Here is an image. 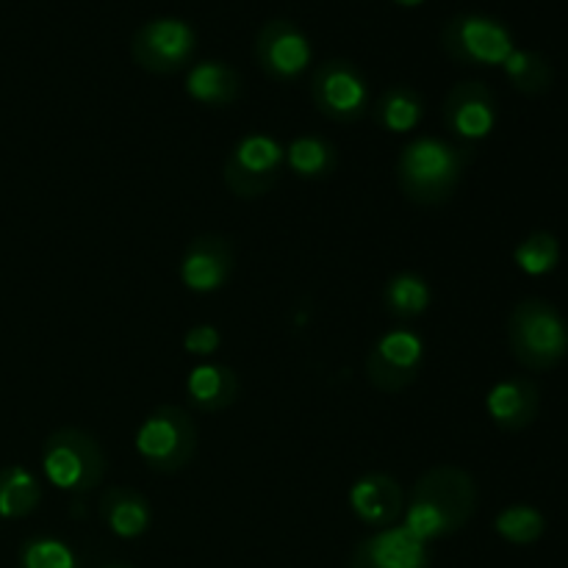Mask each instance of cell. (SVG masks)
<instances>
[{"label": "cell", "mask_w": 568, "mask_h": 568, "mask_svg": "<svg viewBox=\"0 0 568 568\" xmlns=\"http://www.w3.org/2000/svg\"><path fill=\"white\" fill-rule=\"evenodd\" d=\"M477 508V486L458 466H436L414 483L403 510V527L430 544L455 536L469 525Z\"/></svg>", "instance_id": "cell-1"}, {"label": "cell", "mask_w": 568, "mask_h": 568, "mask_svg": "<svg viewBox=\"0 0 568 568\" xmlns=\"http://www.w3.org/2000/svg\"><path fill=\"white\" fill-rule=\"evenodd\" d=\"M471 150L458 148L447 139L419 136L405 144L397 161V181L405 197L425 209L449 203L460 186Z\"/></svg>", "instance_id": "cell-2"}, {"label": "cell", "mask_w": 568, "mask_h": 568, "mask_svg": "<svg viewBox=\"0 0 568 568\" xmlns=\"http://www.w3.org/2000/svg\"><path fill=\"white\" fill-rule=\"evenodd\" d=\"M105 469V453L92 433L61 427L44 438L42 471L50 486L70 494H87L103 483Z\"/></svg>", "instance_id": "cell-3"}, {"label": "cell", "mask_w": 568, "mask_h": 568, "mask_svg": "<svg viewBox=\"0 0 568 568\" xmlns=\"http://www.w3.org/2000/svg\"><path fill=\"white\" fill-rule=\"evenodd\" d=\"M508 342L516 361L527 369H549L568 353V325L555 305L525 300L510 311Z\"/></svg>", "instance_id": "cell-4"}, {"label": "cell", "mask_w": 568, "mask_h": 568, "mask_svg": "<svg viewBox=\"0 0 568 568\" xmlns=\"http://www.w3.org/2000/svg\"><path fill=\"white\" fill-rule=\"evenodd\" d=\"M136 453L159 475L183 471L197 453V425L178 405H161L139 425Z\"/></svg>", "instance_id": "cell-5"}, {"label": "cell", "mask_w": 568, "mask_h": 568, "mask_svg": "<svg viewBox=\"0 0 568 568\" xmlns=\"http://www.w3.org/2000/svg\"><path fill=\"white\" fill-rule=\"evenodd\" d=\"M286 170V144L270 133H247L225 159V186L239 200H258L281 181Z\"/></svg>", "instance_id": "cell-6"}, {"label": "cell", "mask_w": 568, "mask_h": 568, "mask_svg": "<svg viewBox=\"0 0 568 568\" xmlns=\"http://www.w3.org/2000/svg\"><path fill=\"white\" fill-rule=\"evenodd\" d=\"M311 98L316 111L333 122L364 120L372 111V89L364 72L349 59H331L311 75Z\"/></svg>", "instance_id": "cell-7"}, {"label": "cell", "mask_w": 568, "mask_h": 568, "mask_svg": "<svg viewBox=\"0 0 568 568\" xmlns=\"http://www.w3.org/2000/svg\"><path fill=\"white\" fill-rule=\"evenodd\" d=\"M442 48L458 64L497 67L514 53V37L499 20L486 14H455L442 28Z\"/></svg>", "instance_id": "cell-8"}, {"label": "cell", "mask_w": 568, "mask_h": 568, "mask_svg": "<svg viewBox=\"0 0 568 568\" xmlns=\"http://www.w3.org/2000/svg\"><path fill=\"white\" fill-rule=\"evenodd\" d=\"M425 364V342L416 331L394 327L377 336L366 355V381L381 394H399L419 381Z\"/></svg>", "instance_id": "cell-9"}, {"label": "cell", "mask_w": 568, "mask_h": 568, "mask_svg": "<svg viewBox=\"0 0 568 568\" xmlns=\"http://www.w3.org/2000/svg\"><path fill=\"white\" fill-rule=\"evenodd\" d=\"M197 53V31L178 17H155L131 39V55L153 75L181 72Z\"/></svg>", "instance_id": "cell-10"}, {"label": "cell", "mask_w": 568, "mask_h": 568, "mask_svg": "<svg viewBox=\"0 0 568 568\" xmlns=\"http://www.w3.org/2000/svg\"><path fill=\"white\" fill-rule=\"evenodd\" d=\"M255 61L272 81H297L311 64V42L292 20H270L255 37Z\"/></svg>", "instance_id": "cell-11"}, {"label": "cell", "mask_w": 568, "mask_h": 568, "mask_svg": "<svg viewBox=\"0 0 568 568\" xmlns=\"http://www.w3.org/2000/svg\"><path fill=\"white\" fill-rule=\"evenodd\" d=\"M444 125L455 139L466 144L483 142L497 128V98L480 81H466L449 89L444 100Z\"/></svg>", "instance_id": "cell-12"}, {"label": "cell", "mask_w": 568, "mask_h": 568, "mask_svg": "<svg viewBox=\"0 0 568 568\" xmlns=\"http://www.w3.org/2000/svg\"><path fill=\"white\" fill-rule=\"evenodd\" d=\"M236 253L225 236L205 233L189 242L181 258V283L194 294H214L231 281Z\"/></svg>", "instance_id": "cell-13"}, {"label": "cell", "mask_w": 568, "mask_h": 568, "mask_svg": "<svg viewBox=\"0 0 568 568\" xmlns=\"http://www.w3.org/2000/svg\"><path fill=\"white\" fill-rule=\"evenodd\" d=\"M347 568H430V552L425 541L394 525L364 538L349 555Z\"/></svg>", "instance_id": "cell-14"}, {"label": "cell", "mask_w": 568, "mask_h": 568, "mask_svg": "<svg viewBox=\"0 0 568 568\" xmlns=\"http://www.w3.org/2000/svg\"><path fill=\"white\" fill-rule=\"evenodd\" d=\"M349 508L366 527L386 530V527H394L403 519V488H399V483L392 475L369 471V475L358 477L353 488H349Z\"/></svg>", "instance_id": "cell-15"}, {"label": "cell", "mask_w": 568, "mask_h": 568, "mask_svg": "<svg viewBox=\"0 0 568 568\" xmlns=\"http://www.w3.org/2000/svg\"><path fill=\"white\" fill-rule=\"evenodd\" d=\"M538 408H541V394H538L536 383L525 381V377L497 383L486 397V410L491 422L508 433L530 427L536 422Z\"/></svg>", "instance_id": "cell-16"}, {"label": "cell", "mask_w": 568, "mask_h": 568, "mask_svg": "<svg viewBox=\"0 0 568 568\" xmlns=\"http://www.w3.org/2000/svg\"><path fill=\"white\" fill-rule=\"evenodd\" d=\"M100 521L114 532L116 538H142L153 525V508H150L148 497L128 486H111L105 488L100 497Z\"/></svg>", "instance_id": "cell-17"}, {"label": "cell", "mask_w": 568, "mask_h": 568, "mask_svg": "<svg viewBox=\"0 0 568 568\" xmlns=\"http://www.w3.org/2000/svg\"><path fill=\"white\" fill-rule=\"evenodd\" d=\"M242 383L225 364H200L186 377V397L203 414H220L239 399Z\"/></svg>", "instance_id": "cell-18"}, {"label": "cell", "mask_w": 568, "mask_h": 568, "mask_svg": "<svg viewBox=\"0 0 568 568\" xmlns=\"http://www.w3.org/2000/svg\"><path fill=\"white\" fill-rule=\"evenodd\" d=\"M186 94L200 105L225 109L242 94V78L225 61H197L186 72Z\"/></svg>", "instance_id": "cell-19"}, {"label": "cell", "mask_w": 568, "mask_h": 568, "mask_svg": "<svg viewBox=\"0 0 568 568\" xmlns=\"http://www.w3.org/2000/svg\"><path fill=\"white\" fill-rule=\"evenodd\" d=\"M422 116H425V100L416 89L405 87H388L381 98L372 103V120L388 133H410L419 128Z\"/></svg>", "instance_id": "cell-20"}, {"label": "cell", "mask_w": 568, "mask_h": 568, "mask_svg": "<svg viewBox=\"0 0 568 568\" xmlns=\"http://www.w3.org/2000/svg\"><path fill=\"white\" fill-rule=\"evenodd\" d=\"M336 166L338 153L331 139L305 133L286 144V170L303 181H325L336 172Z\"/></svg>", "instance_id": "cell-21"}, {"label": "cell", "mask_w": 568, "mask_h": 568, "mask_svg": "<svg viewBox=\"0 0 568 568\" xmlns=\"http://www.w3.org/2000/svg\"><path fill=\"white\" fill-rule=\"evenodd\" d=\"M42 503V483L26 466L0 469V519H26Z\"/></svg>", "instance_id": "cell-22"}, {"label": "cell", "mask_w": 568, "mask_h": 568, "mask_svg": "<svg viewBox=\"0 0 568 568\" xmlns=\"http://www.w3.org/2000/svg\"><path fill=\"white\" fill-rule=\"evenodd\" d=\"M383 303L397 320H416L430 308L433 288L419 272H397L383 288Z\"/></svg>", "instance_id": "cell-23"}, {"label": "cell", "mask_w": 568, "mask_h": 568, "mask_svg": "<svg viewBox=\"0 0 568 568\" xmlns=\"http://www.w3.org/2000/svg\"><path fill=\"white\" fill-rule=\"evenodd\" d=\"M503 67L508 72L510 83L521 94L538 98V94H547L549 87H552V64L541 53H536V50L514 48V53L505 59Z\"/></svg>", "instance_id": "cell-24"}, {"label": "cell", "mask_w": 568, "mask_h": 568, "mask_svg": "<svg viewBox=\"0 0 568 568\" xmlns=\"http://www.w3.org/2000/svg\"><path fill=\"white\" fill-rule=\"evenodd\" d=\"M494 530L499 538H505L508 544L516 547H527V544H536L538 538L547 530V519H544L541 510H536L532 505H510L503 514L494 519Z\"/></svg>", "instance_id": "cell-25"}, {"label": "cell", "mask_w": 568, "mask_h": 568, "mask_svg": "<svg viewBox=\"0 0 568 568\" xmlns=\"http://www.w3.org/2000/svg\"><path fill=\"white\" fill-rule=\"evenodd\" d=\"M514 261L525 275L541 277L558 266L560 242L549 231H536L514 250Z\"/></svg>", "instance_id": "cell-26"}, {"label": "cell", "mask_w": 568, "mask_h": 568, "mask_svg": "<svg viewBox=\"0 0 568 568\" xmlns=\"http://www.w3.org/2000/svg\"><path fill=\"white\" fill-rule=\"evenodd\" d=\"M20 568H81L70 544L53 536H33L20 547Z\"/></svg>", "instance_id": "cell-27"}, {"label": "cell", "mask_w": 568, "mask_h": 568, "mask_svg": "<svg viewBox=\"0 0 568 568\" xmlns=\"http://www.w3.org/2000/svg\"><path fill=\"white\" fill-rule=\"evenodd\" d=\"M222 344V333L216 331L214 325H194L189 327L186 336H183V349L189 355H197V358H205V355L216 353Z\"/></svg>", "instance_id": "cell-28"}, {"label": "cell", "mask_w": 568, "mask_h": 568, "mask_svg": "<svg viewBox=\"0 0 568 568\" xmlns=\"http://www.w3.org/2000/svg\"><path fill=\"white\" fill-rule=\"evenodd\" d=\"M397 6H403V9H416V6H422L425 0H394Z\"/></svg>", "instance_id": "cell-29"}, {"label": "cell", "mask_w": 568, "mask_h": 568, "mask_svg": "<svg viewBox=\"0 0 568 568\" xmlns=\"http://www.w3.org/2000/svg\"><path fill=\"white\" fill-rule=\"evenodd\" d=\"M100 568H133V566H128V564H105V566H100Z\"/></svg>", "instance_id": "cell-30"}]
</instances>
